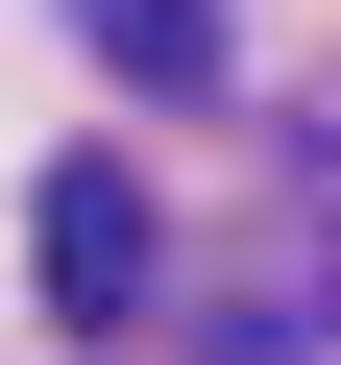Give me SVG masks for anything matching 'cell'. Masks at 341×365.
Segmentation results:
<instances>
[{
  "mask_svg": "<svg viewBox=\"0 0 341 365\" xmlns=\"http://www.w3.org/2000/svg\"><path fill=\"white\" fill-rule=\"evenodd\" d=\"M73 25H98V73H146V98L220 73V0H73Z\"/></svg>",
  "mask_w": 341,
  "mask_h": 365,
  "instance_id": "2",
  "label": "cell"
},
{
  "mask_svg": "<svg viewBox=\"0 0 341 365\" xmlns=\"http://www.w3.org/2000/svg\"><path fill=\"white\" fill-rule=\"evenodd\" d=\"M25 268H49V317H98V341L146 317V268H170V220H146V170H122V146H73L49 195H25Z\"/></svg>",
  "mask_w": 341,
  "mask_h": 365,
  "instance_id": "1",
  "label": "cell"
}]
</instances>
